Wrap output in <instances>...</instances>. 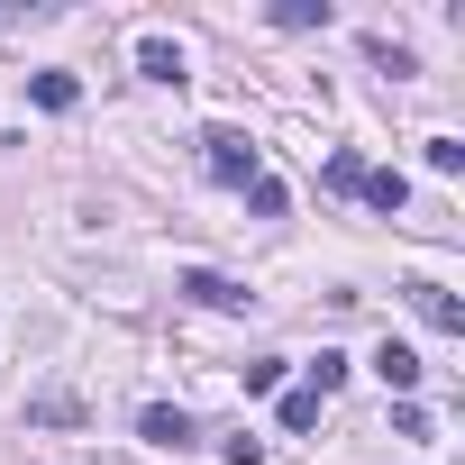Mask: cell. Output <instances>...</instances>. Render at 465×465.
<instances>
[{"label":"cell","instance_id":"obj_1","mask_svg":"<svg viewBox=\"0 0 465 465\" xmlns=\"http://www.w3.org/2000/svg\"><path fill=\"white\" fill-rule=\"evenodd\" d=\"M201 155H210V173H219V183H238V192L265 173V164H256V146H247V128H210V137H201Z\"/></svg>","mask_w":465,"mask_h":465},{"label":"cell","instance_id":"obj_2","mask_svg":"<svg viewBox=\"0 0 465 465\" xmlns=\"http://www.w3.org/2000/svg\"><path fill=\"white\" fill-rule=\"evenodd\" d=\"M401 302H411V311H420V320H429L438 338H465V302H456L447 283H429V274H411V283H401Z\"/></svg>","mask_w":465,"mask_h":465},{"label":"cell","instance_id":"obj_3","mask_svg":"<svg viewBox=\"0 0 465 465\" xmlns=\"http://www.w3.org/2000/svg\"><path fill=\"white\" fill-rule=\"evenodd\" d=\"M173 292H183V302H201V311H247V302H256L247 283H228V274H210V265H183V274H173Z\"/></svg>","mask_w":465,"mask_h":465},{"label":"cell","instance_id":"obj_4","mask_svg":"<svg viewBox=\"0 0 465 465\" xmlns=\"http://www.w3.org/2000/svg\"><path fill=\"white\" fill-rule=\"evenodd\" d=\"M137 438H146V447H164V456H183V447L201 438V420H192V411H173V401H155V411L137 420Z\"/></svg>","mask_w":465,"mask_h":465},{"label":"cell","instance_id":"obj_5","mask_svg":"<svg viewBox=\"0 0 465 465\" xmlns=\"http://www.w3.org/2000/svg\"><path fill=\"white\" fill-rule=\"evenodd\" d=\"M374 374H383V383H392V401H411V392H420V374H429V365H420V356H411V347H401V338H383V356H374Z\"/></svg>","mask_w":465,"mask_h":465},{"label":"cell","instance_id":"obj_6","mask_svg":"<svg viewBox=\"0 0 465 465\" xmlns=\"http://www.w3.org/2000/svg\"><path fill=\"white\" fill-rule=\"evenodd\" d=\"M356 192H365L374 210H411V173H401V164H365V183H356Z\"/></svg>","mask_w":465,"mask_h":465},{"label":"cell","instance_id":"obj_7","mask_svg":"<svg viewBox=\"0 0 465 465\" xmlns=\"http://www.w3.org/2000/svg\"><path fill=\"white\" fill-rule=\"evenodd\" d=\"M137 74L146 83H183V46L173 37H137Z\"/></svg>","mask_w":465,"mask_h":465},{"label":"cell","instance_id":"obj_8","mask_svg":"<svg viewBox=\"0 0 465 465\" xmlns=\"http://www.w3.org/2000/svg\"><path fill=\"white\" fill-rule=\"evenodd\" d=\"M28 420H37V429H83V401H74V392H37Z\"/></svg>","mask_w":465,"mask_h":465},{"label":"cell","instance_id":"obj_9","mask_svg":"<svg viewBox=\"0 0 465 465\" xmlns=\"http://www.w3.org/2000/svg\"><path fill=\"white\" fill-rule=\"evenodd\" d=\"M28 101H37V110H74V101H83V83H74V74H37V83H28Z\"/></svg>","mask_w":465,"mask_h":465},{"label":"cell","instance_id":"obj_10","mask_svg":"<svg viewBox=\"0 0 465 465\" xmlns=\"http://www.w3.org/2000/svg\"><path fill=\"white\" fill-rule=\"evenodd\" d=\"M247 210H256V219H283V210H292V192H283L274 173H256V183H247Z\"/></svg>","mask_w":465,"mask_h":465},{"label":"cell","instance_id":"obj_11","mask_svg":"<svg viewBox=\"0 0 465 465\" xmlns=\"http://www.w3.org/2000/svg\"><path fill=\"white\" fill-rule=\"evenodd\" d=\"M283 429H292V438H302V429H320V392H311V383H292V392H283Z\"/></svg>","mask_w":465,"mask_h":465},{"label":"cell","instance_id":"obj_12","mask_svg":"<svg viewBox=\"0 0 465 465\" xmlns=\"http://www.w3.org/2000/svg\"><path fill=\"white\" fill-rule=\"evenodd\" d=\"M274 28H329V0H274Z\"/></svg>","mask_w":465,"mask_h":465},{"label":"cell","instance_id":"obj_13","mask_svg":"<svg viewBox=\"0 0 465 465\" xmlns=\"http://www.w3.org/2000/svg\"><path fill=\"white\" fill-rule=\"evenodd\" d=\"M329 183H338V192H356V183H365V155H356V146H338V155H329Z\"/></svg>","mask_w":465,"mask_h":465},{"label":"cell","instance_id":"obj_14","mask_svg":"<svg viewBox=\"0 0 465 465\" xmlns=\"http://www.w3.org/2000/svg\"><path fill=\"white\" fill-rule=\"evenodd\" d=\"M338 383H347V356H329V347H320V365H311V392H320V401H329V392H338Z\"/></svg>","mask_w":465,"mask_h":465},{"label":"cell","instance_id":"obj_15","mask_svg":"<svg viewBox=\"0 0 465 465\" xmlns=\"http://www.w3.org/2000/svg\"><path fill=\"white\" fill-rule=\"evenodd\" d=\"M429 173H465V146L456 137H429Z\"/></svg>","mask_w":465,"mask_h":465},{"label":"cell","instance_id":"obj_16","mask_svg":"<svg viewBox=\"0 0 465 465\" xmlns=\"http://www.w3.org/2000/svg\"><path fill=\"white\" fill-rule=\"evenodd\" d=\"M392 438H429V411L420 401H392Z\"/></svg>","mask_w":465,"mask_h":465}]
</instances>
